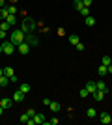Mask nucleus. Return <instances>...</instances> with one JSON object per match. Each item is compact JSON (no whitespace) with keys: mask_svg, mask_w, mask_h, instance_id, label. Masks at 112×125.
<instances>
[{"mask_svg":"<svg viewBox=\"0 0 112 125\" xmlns=\"http://www.w3.org/2000/svg\"><path fill=\"white\" fill-rule=\"evenodd\" d=\"M36 26H37V22L34 21L32 17L24 15V19H22V24H21V30L24 32V34H34V30H36Z\"/></svg>","mask_w":112,"mask_h":125,"instance_id":"f257e3e1","label":"nucleus"},{"mask_svg":"<svg viewBox=\"0 0 112 125\" xmlns=\"http://www.w3.org/2000/svg\"><path fill=\"white\" fill-rule=\"evenodd\" d=\"M24 37H26V34H24L22 30H13L11 32V39L10 41L13 43V45H19V43L24 41Z\"/></svg>","mask_w":112,"mask_h":125,"instance_id":"f03ea898","label":"nucleus"},{"mask_svg":"<svg viewBox=\"0 0 112 125\" xmlns=\"http://www.w3.org/2000/svg\"><path fill=\"white\" fill-rule=\"evenodd\" d=\"M2 49H4V54H8V56H11V54H13V51H15V45H13V43L11 41H2Z\"/></svg>","mask_w":112,"mask_h":125,"instance_id":"7ed1b4c3","label":"nucleus"},{"mask_svg":"<svg viewBox=\"0 0 112 125\" xmlns=\"http://www.w3.org/2000/svg\"><path fill=\"white\" fill-rule=\"evenodd\" d=\"M4 75L10 77V82H13V84L17 82V75H15V71H13V67H4Z\"/></svg>","mask_w":112,"mask_h":125,"instance_id":"20e7f679","label":"nucleus"},{"mask_svg":"<svg viewBox=\"0 0 112 125\" xmlns=\"http://www.w3.org/2000/svg\"><path fill=\"white\" fill-rule=\"evenodd\" d=\"M24 41L30 45V47H34V45H39V39H37L34 34H26V37H24Z\"/></svg>","mask_w":112,"mask_h":125,"instance_id":"39448f33","label":"nucleus"},{"mask_svg":"<svg viewBox=\"0 0 112 125\" xmlns=\"http://www.w3.org/2000/svg\"><path fill=\"white\" fill-rule=\"evenodd\" d=\"M32 120H34V125H43V123H47V118H45V116H43V114H39V112H36V116H34V118H32Z\"/></svg>","mask_w":112,"mask_h":125,"instance_id":"423d86ee","label":"nucleus"},{"mask_svg":"<svg viewBox=\"0 0 112 125\" xmlns=\"http://www.w3.org/2000/svg\"><path fill=\"white\" fill-rule=\"evenodd\" d=\"M17 49H19V52H21V54H28V52H30V45H28L26 41L19 43V45H17Z\"/></svg>","mask_w":112,"mask_h":125,"instance_id":"0eeeda50","label":"nucleus"},{"mask_svg":"<svg viewBox=\"0 0 112 125\" xmlns=\"http://www.w3.org/2000/svg\"><path fill=\"white\" fill-rule=\"evenodd\" d=\"M13 101H15V103H22V101H24V94H22L21 90H15V92H13Z\"/></svg>","mask_w":112,"mask_h":125,"instance_id":"6e6552de","label":"nucleus"},{"mask_svg":"<svg viewBox=\"0 0 112 125\" xmlns=\"http://www.w3.org/2000/svg\"><path fill=\"white\" fill-rule=\"evenodd\" d=\"M11 101H13V99H10V97H2V101H0V106H2L4 110L11 108Z\"/></svg>","mask_w":112,"mask_h":125,"instance_id":"1a4fd4ad","label":"nucleus"},{"mask_svg":"<svg viewBox=\"0 0 112 125\" xmlns=\"http://www.w3.org/2000/svg\"><path fill=\"white\" fill-rule=\"evenodd\" d=\"M101 123H110V120H112V116L108 114V112H101Z\"/></svg>","mask_w":112,"mask_h":125,"instance_id":"9d476101","label":"nucleus"},{"mask_svg":"<svg viewBox=\"0 0 112 125\" xmlns=\"http://www.w3.org/2000/svg\"><path fill=\"white\" fill-rule=\"evenodd\" d=\"M10 77H6V75H2V77H0V86H2V88H8V86H10Z\"/></svg>","mask_w":112,"mask_h":125,"instance_id":"9b49d317","label":"nucleus"},{"mask_svg":"<svg viewBox=\"0 0 112 125\" xmlns=\"http://www.w3.org/2000/svg\"><path fill=\"white\" fill-rule=\"evenodd\" d=\"M86 90H88L90 94H93V92L97 90V84H95V80H90V82L86 84Z\"/></svg>","mask_w":112,"mask_h":125,"instance_id":"f8f14e48","label":"nucleus"},{"mask_svg":"<svg viewBox=\"0 0 112 125\" xmlns=\"http://www.w3.org/2000/svg\"><path fill=\"white\" fill-rule=\"evenodd\" d=\"M92 95H93V99H95V101H103V97H105V92H101V90H95Z\"/></svg>","mask_w":112,"mask_h":125,"instance_id":"ddd939ff","label":"nucleus"},{"mask_svg":"<svg viewBox=\"0 0 112 125\" xmlns=\"http://www.w3.org/2000/svg\"><path fill=\"white\" fill-rule=\"evenodd\" d=\"M10 15V11H8V6L4 8H0V21H6V17Z\"/></svg>","mask_w":112,"mask_h":125,"instance_id":"4468645a","label":"nucleus"},{"mask_svg":"<svg viewBox=\"0 0 112 125\" xmlns=\"http://www.w3.org/2000/svg\"><path fill=\"white\" fill-rule=\"evenodd\" d=\"M49 108L52 110L54 114H56V112H58L60 108H62V106H60V103H56V101H51V104H49Z\"/></svg>","mask_w":112,"mask_h":125,"instance_id":"2eb2a0df","label":"nucleus"},{"mask_svg":"<svg viewBox=\"0 0 112 125\" xmlns=\"http://www.w3.org/2000/svg\"><path fill=\"white\" fill-rule=\"evenodd\" d=\"M86 116H88L90 120H93V118H97V110L95 108H88L86 110Z\"/></svg>","mask_w":112,"mask_h":125,"instance_id":"dca6fc26","label":"nucleus"},{"mask_svg":"<svg viewBox=\"0 0 112 125\" xmlns=\"http://www.w3.org/2000/svg\"><path fill=\"white\" fill-rule=\"evenodd\" d=\"M95 84H97V90H101V92H105V94L108 92V90H107V84L103 82V80H97Z\"/></svg>","mask_w":112,"mask_h":125,"instance_id":"f3484780","label":"nucleus"},{"mask_svg":"<svg viewBox=\"0 0 112 125\" xmlns=\"http://www.w3.org/2000/svg\"><path fill=\"white\" fill-rule=\"evenodd\" d=\"M73 8L77 11H80L82 8H84V4H82V0H73Z\"/></svg>","mask_w":112,"mask_h":125,"instance_id":"a211bd4d","label":"nucleus"},{"mask_svg":"<svg viewBox=\"0 0 112 125\" xmlns=\"http://www.w3.org/2000/svg\"><path fill=\"white\" fill-rule=\"evenodd\" d=\"M19 90H21L22 94L26 95V94H28V92H30V84H26V82H24V84H21V86H19Z\"/></svg>","mask_w":112,"mask_h":125,"instance_id":"6ab92c4d","label":"nucleus"},{"mask_svg":"<svg viewBox=\"0 0 112 125\" xmlns=\"http://www.w3.org/2000/svg\"><path fill=\"white\" fill-rule=\"evenodd\" d=\"M84 19H86V26H95V19H93L92 15L84 17Z\"/></svg>","mask_w":112,"mask_h":125,"instance_id":"aec40b11","label":"nucleus"},{"mask_svg":"<svg viewBox=\"0 0 112 125\" xmlns=\"http://www.w3.org/2000/svg\"><path fill=\"white\" fill-rule=\"evenodd\" d=\"M69 43H71V45H77V43H80L79 36H75V34H71V36H69Z\"/></svg>","mask_w":112,"mask_h":125,"instance_id":"412c9836","label":"nucleus"},{"mask_svg":"<svg viewBox=\"0 0 112 125\" xmlns=\"http://www.w3.org/2000/svg\"><path fill=\"white\" fill-rule=\"evenodd\" d=\"M10 28H11V26H10V22H8V21H2V22H0V30H6V32H8Z\"/></svg>","mask_w":112,"mask_h":125,"instance_id":"4be33fe9","label":"nucleus"},{"mask_svg":"<svg viewBox=\"0 0 112 125\" xmlns=\"http://www.w3.org/2000/svg\"><path fill=\"white\" fill-rule=\"evenodd\" d=\"M6 21L10 22V26H13L17 22V19H15V15H8V17H6Z\"/></svg>","mask_w":112,"mask_h":125,"instance_id":"5701e85b","label":"nucleus"},{"mask_svg":"<svg viewBox=\"0 0 112 125\" xmlns=\"http://www.w3.org/2000/svg\"><path fill=\"white\" fill-rule=\"evenodd\" d=\"M99 75H101V77H103V75H108V69H107V65H103V63L99 65Z\"/></svg>","mask_w":112,"mask_h":125,"instance_id":"b1692460","label":"nucleus"},{"mask_svg":"<svg viewBox=\"0 0 112 125\" xmlns=\"http://www.w3.org/2000/svg\"><path fill=\"white\" fill-rule=\"evenodd\" d=\"M101 63H103V65H110V63H112V58L110 56H103Z\"/></svg>","mask_w":112,"mask_h":125,"instance_id":"393cba45","label":"nucleus"},{"mask_svg":"<svg viewBox=\"0 0 112 125\" xmlns=\"http://www.w3.org/2000/svg\"><path fill=\"white\" fill-rule=\"evenodd\" d=\"M8 11H10V15H15V13H17L15 4H10V6H8Z\"/></svg>","mask_w":112,"mask_h":125,"instance_id":"a878e982","label":"nucleus"},{"mask_svg":"<svg viewBox=\"0 0 112 125\" xmlns=\"http://www.w3.org/2000/svg\"><path fill=\"white\" fill-rule=\"evenodd\" d=\"M80 15H84V17H88V15H90V8H86V6H84V8H82V10H80Z\"/></svg>","mask_w":112,"mask_h":125,"instance_id":"bb28decb","label":"nucleus"},{"mask_svg":"<svg viewBox=\"0 0 112 125\" xmlns=\"http://www.w3.org/2000/svg\"><path fill=\"white\" fill-rule=\"evenodd\" d=\"M79 95H80V97H88V95H90V92L84 88V90H80V94H79Z\"/></svg>","mask_w":112,"mask_h":125,"instance_id":"cd10ccee","label":"nucleus"},{"mask_svg":"<svg viewBox=\"0 0 112 125\" xmlns=\"http://www.w3.org/2000/svg\"><path fill=\"white\" fill-rule=\"evenodd\" d=\"M28 120H30V116H28V114H26V112H24V114H22V116H21V121H22V123H26V121H28Z\"/></svg>","mask_w":112,"mask_h":125,"instance_id":"c85d7f7f","label":"nucleus"},{"mask_svg":"<svg viewBox=\"0 0 112 125\" xmlns=\"http://www.w3.org/2000/svg\"><path fill=\"white\" fill-rule=\"evenodd\" d=\"M26 114L30 116V118H34V116H36V110H34V108H28V110H26Z\"/></svg>","mask_w":112,"mask_h":125,"instance_id":"c756f323","label":"nucleus"},{"mask_svg":"<svg viewBox=\"0 0 112 125\" xmlns=\"http://www.w3.org/2000/svg\"><path fill=\"white\" fill-rule=\"evenodd\" d=\"M47 123H49V125H56V123H58V120H56V118H52V120H47Z\"/></svg>","mask_w":112,"mask_h":125,"instance_id":"7c9ffc66","label":"nucleus"},{"mask_svg":"<svg viewBox=\"0 0 112 125\" xmlns=\"http://www.w3.org/2000/svg\"><path fill=\"white\" fill-rule=\"evenodd\" d=\"M92 2H93V0H82V4H84L86 8H90V6H92Z\"/></svg>","mask_w":112,"mask_h":125,"instance_id":"2f4dec72","label":"nucleus"},{"mask_svg":"<svg viewBox=\"0 0 112 125\" xmlns=\"http://www.w3.org/2000/svg\"><path fill=\"white\" fill-rule=\"evenodd\" d=\"M6 36H8V32H6V30H0V39H6Z\"/></svg>","mask_w":112,"mask_h":125,"instance_id":"473e14b6","label":"nucleus"},{"mask_svg":"<svg viewBox=\"0 0 112 125\" xmlns=\"http://www.w3.org/2000/svg\"><path fill=\"white\" fill-rule=\"evenodd\" d=\"M75 47L79 49V51H84V45H82V43H77V45H75Z\"/></svg>","mask_w":112,"mask_h":125,"instance_id":"72a5a7b5","label":"nucleus"},{"mask_svg":"<svg viewBox=\"0 0 112 125\" xmlns=\"http://www.w3.org/2000/svg\"><path fill=\"white\" fill-rule=\"evenodd\" d=\"M43 104H47V106H49V104H51V99H49V97H45V99H43Z\"/></svg>","mask_w":112,"mask_h":125,"instance_id":"f704fd0d","label":"nucleus"},{"mask_svg":"<svg viewBox=\"0 0 112 125\" xmlns=\"http://www.w3.org/2000/svg\"><path fill=\"white\" fill-rule=\"evenodd\" d=\"M107 69H108V75H112V63H110V65H107Z\"/></svg>","mask_w":112,"mask_h":125,"instance_id":"c9c22d12","label":"nucleus"},{"mask_svg":"<svg viewBox=\"0 0 112 125\" xmlns=\"http://www.w3.org/2000/svg\"><path fill=\"white\" fill-rule=\"evenodd\" d=\"M6 6V0H0V8H4Z\"/></svg>","mask_w":112,"mask_h":125,"instance_id":"e433bc0d","label":"nucleus"},{"mask_svg":"<svg viewBox=\"0 0 112 125\" xmlns=\"http://www.w3.org/2000/svg\"><path fill=\"white\" fill-rule=\"evenodd\" d=\"M2 75H4V67H0V77H2Z\"/></svg>","mask_w":112,"mask_h":125,"instance_id":"4c0bfd02","label":"nucleus"},{"mask_svg":"<svg viewBox=\"0 0 112 125\" xmlns=\"http://www.w3.org/2000/svg\"><path fill=\"white\" fill-rule=\"evenodd\" d=\"M2 114H4V108H2V106H0V116H2Z\"/></svg>","mask_w":112,"mask_h":125,"instance_id":"58836bf2","label":"nucleus"},{"mask_svg":"<svg viewBox=\"0 0 112 125\" xmlns=\"http://www.w3.org/2000/svg\"><path fill=\"white\" fill-rule=\"evenodd\" d=\"M2 52H4V49H2V45H0V54H2Z\"/></svg>","mask_w":112,"mask_h":125,"instance_id":"ea45409f","label":"nucleus"},{"mask_svg":"<svg viewBox=\"0 0 112 125\" xmlns=\"http://www.w3.org/2000/svg\"><path fill=\"white\" fill-rule=\"evenodd\" d=\"M110 125H112V120H110Z\"/></svg>","mask_w":112,"mask_h":125,"instance_id":"a19ab883","label":"nucleus"},{"mask_svg":"<svg viewBox=\"0 0 112 125\" xmlns=\"http://www.w3.org/2000/svg\"><path fill=\"white\" fill-rule=\"evenodd\" d=\"M0 101H2V97H0Z\"/></svg>","mask_w":112,"mask_h":125,"instance_id":"79ce46f5","label":"nucleus"},{"mask_svg":"<svg viewBox=\"0 0 112 125\" xmlns=\"http://www.w3.org/2000/svg\"><path fill=\"white\" fill-rule=\"evenodd\" d=\"M0 90H2V86H0Z\"/></svg>","mask_w":112,"mask_h":125,"instance_id":"37998d69","label":"nucleus"}]
</instances>
